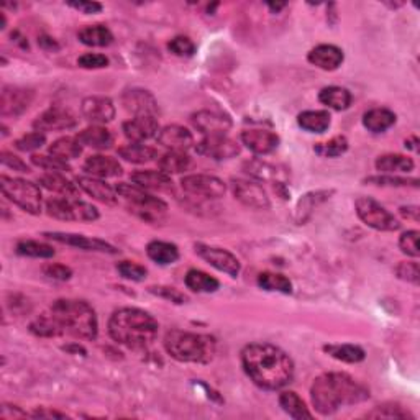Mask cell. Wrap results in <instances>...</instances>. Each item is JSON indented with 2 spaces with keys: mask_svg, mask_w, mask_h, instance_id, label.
Instances as JSON below:
<instances>
[{
  "mask_svg": "<svg viewBox=\"0 0 420 420\" xmlns=\"http://www.w3.org/2000/svg\"><path fill=\"white\" fill-rule=\"evenodd\" d=\"M246 174H250L251 178L258 181H264V183H273L276 186H284V181L288 179V176L284 174V171L278 166L264 163L261 159H251L243 164Z\"/></svg>",
  "mask_w": 420,
  "mask_h": 420,
  "instance_id": "cell-23",
  "label": "cell"
},
{
  "mask_svg": "<svg viewBox=\"0 0 420 420\" xmlns=\"http://www.w3.org/2000/svg\"><path fill=\"white\" fill-rule=\"evenodd\" d=\"M149 293L159 295V297H163L166 300H171V302L174 304H184L188 297H186L184 294H181L179 291H176L174 288H164V286H159V288H149Z\"/></svg>",
  "mask_w": 420,
  "mask_h": 420,
  "instance_id": "cell-56",
  "label": "cell"
},
{
  "mask_svg": "<svg viewBox=\"0 0 420 420\" xmlns=\"http://www.w3.org/2000/svg\"><path fill=\"white\" fill-rule=\"evenodd\" d=\"M33 101V91L7 86L0 96V113L4 117H18L27 110Z\"/></svg>",
  "mask_w": 420,
  "mask_h": 420,
  "instance_id": "cell-13",
  "label": "cell"
},
{
  "mask_svg": "<svg viewBox=\"0 0 420 420\" xmlns=\"http://www.w3.org/2000/svg\"><path fill=\"white\" fill-rule=\"evenodd\" d=\"M356 214L363 220V224L380 232H394L401 228L396 217L387 212L381 204H378L371 197H360L356 199Z\"/></svg>",
  "mask_w": 420,
  "mask_h": 420,
  "instance_id": "cell-9",
  "label": "cell"
},
{
  "mask_svg": "<svg viewBox=\"0 0 420 420\" xmlns=\"http://www.w3.org/2000/svg\"><path fill=\"white\" fill-rule=\"evenodd\" d=\"M115 191L118 195H122L123 199L132 204V210L137 212L144 220H157L168 210V205L161 199L147 193V189L140 188L137 184L120 183Z\"/></svg>",
  "mask_w": 420,
  "mask_h": 420,
  "instance_id": "cell-7",
  "label": "cell"
},
{
  "mask_svg": "<svg viewBox=\"0 0 420 420\" xmlns=\"http://www.w3.org/2000/svg\"><path fill=\"white\" fill-rule=\"evenodd\" d=\"M79 40L87 46H108L113 41V35L106 25H91L81 30Z\"/></svg>",
  "mask_w": 420,
  "mask_h": 420,
  "instance_id": "cell-39",
  "label": "cell"
},
{
  "mask_svg": "<svg viewBox=\"0 0 420 420\" xmlns=\"http://www.w3.org/2000/svg\"><path fill=\"white\" fill-rule=\"evenodd\" d=\"M259 288H263L264 291L271 293H283V294H291L293 293V284L286 276L278 273H261L258 278Z\"/></svg>",
  "mask_w": 420,
  "mask_h": 420,
  "instance_id": "cell-42",
  "label": "cell"
},
{
  "mask_svg": "<svg viewBox=\"0 0 420 420\" xmlns=\"http://www.w3.org/2000/svg\"><path fill=\"white\" fill-rule=\"evenodd\" d=\"M61 335H72L82 340H96L98 324L94 309L84 300L59 299L50 309Z\"/></svg>",
  "mask_w": 420,
  "mask_h": 420,
  "instance_id": "cell-4",
  "label": "cell"
},
{
  "mask_svg": "<svg viewBox=\"0 0 420 420\" xmlns=\"http://www.w3.org/2000/svg\"><path fill=\"white\" fill-rule=\"evenodd\" d=\"M366 183H373L378 186H394V188H404V186H412V188H417L419 179L392 178V176H373V178L366 179Z\"/></svg>",
  "mask_w": 420,
  "mask_h": 420,
  "instance_id": "cell-52",
  "label": "cell"
},
{
  "mask_svg": "<svg viewBox=\"0 0 420 420\" xmlns=\"http://www.w3.org/2000/svg\"><path fill=\"white\" fill-rule=\"evenodd\" d=\"M246 375L256 386L276 391L294 378V363L286 351L269 344H251L242 351Z\"/></svg>",
  "mask_w": 420,
  "mask_h": 420,
  "instance_id": "cell-1",
  "label": "cell"
},
{
  "mask_svg": "<svg viewBox=\"0 0 420 420\" xmlns=\"http://www.w3.org/2000/svg\"><path fill=\"white\" fill-rule=\"evenodd\" d=\"M242 142L255 154H269L278 148L279 137L268 130H245L242 133Z\"/></svg>",
  "mask_w": 420,
  "mask_h": 420,
  "instance_id": "cell-19",
  "label": "cell"
},
{
  "mask_svg": "<svg viewBox=\"0 0 420 420\" xmlns=\"http://www.w3.org/2000/svg\"><path fill=\"white\" fill-rule=\"evenodd\" d=\"M191 158L184 152H169L159 159V169L164 174H181L189 168Z\"/></svg>",
  "mask_w": 420,
  "mask_h": 420,
  "instance_id": "cell-41",
  "label": "cell"
},
{
  "mask_svg": "<svg viewBox=\"0 0 420 420\" xmlns=\"http://www.w3.org/2000/svg\"><path fill=\"white\" fill-rule=\"evenodd\" d=\"M401 214L404 219H412L414 222H419V207H416V205L402 207Z\"/></svg>",
  "mask_w": 420,
  "mask_h": 420,
  "instance_id": "cell-59",
  "label": "cell"
},
{
  "mask_svg": "<svg viewBox=\"0 0 420 420\" xmlns=\"http://www.w3.org/2000/svg\"><path fill=\"white\" fill-rule=\"evenodd\" d=\"M82 115L92 123H108L115 117V107L108 97H87L82 101Z\"/></svg>",
  "mask_w": 420,
  "mask_h": 420,
  "instance_id": "cell-18",
  "label": "cell"
},
{
  "mask_svg": "<svg viewBox=\"0 0 420 420\" xmlns=\"http://www.w3.org/2000/svg\"><path fill=\"white\" fill-rule=\"evenodd\" d=\"M300 128L310 133H324L330 127V113L325 110H307L297 117Z\"/></svg>",
  "mask_w": 420,
  "mask_h": 420,
  "instance_id": "cell-34",
  "label": "cell"
},
{
  "mask_svg": "<svg viewBox=\"0 0 420 420\" xmlns=\"http://www.w3.org/2000/svg\"><path fill=\"white\" fill-rule=\"evenodd\" d=\"M330 194L331 191H317V193L305 194L302 199L297 202V205H295V222H297L299 225L305 224V220L312 215L315 207H319L322 202L329 199Z\"/></svg>",
  "mask_w": 420,
  "mask_h": 420,
  "instance_id": "cell-29",
  "label": "cell"
},
{
  "mask_svg": "<svg viewBox=\"0 0 420 420\" xmlns=\"http://www.w3.org/2000/svg\"><path fill=\"white\" fill-rule=\"evenodd\" d=\"M164 348L178 361L209 363L214 360L217 344L210 335L171 330L164 336Z\"/></svg>",
  "mask_w": 420,
  "mask_h": 420,
  "instance_id": "cell-5",
  "label": "cell"
},
{
  "mask_svg": "<svg viewBox=\"0 0 420 420\" xmlns=\"http://www.w3.org/2000/svg\"><path fill=\"white\" fill-rule=\"evenodd\" d=\"M123 107L135 117H157L158 102L148 91L132 89L123 94Z\"/></svg>",
  "mask_w": 420,
  "mask_h": 420,
  "instance_id": "cell-16",
  "label": "cell"
},
{
  "mask_svg": "<svg viewBox=\"0 0 420 420\" xmlns=\"http://www.w3.org/2000/svg\"><path fill=\"white\" fill-rule=\"evenodd\" d=\"M186 286L194 293H215L220 288V283L214 276L199 269H191L186 274Z\"/></svg>",
  "mask_w": 420,
  "mask_h": 420,
  "instance_id": "cell-37",
  "label": "cell"
},
{
  "mask_svg": "<svg viewBox=\"0 0 420 420\" xmlns=\"http://www.w3.org/2000/svg\"><path fill=\"white\" fill-rule=\"evenodd\" d=\"M419 235L420 233L417 230H411L402 233L401 240H399V246H401L402 253H406L409 256L417 258L420 255L419 251Z\"/></svg>",
  "mask_w": 420,
  "mask_h": 420,
  "instance_id": "cell-51",
  "label": "cell"
},
{
  "mask_svg": "<svg viewBox=\"0 0 420 420\" xmlns=\"http://www.w3.org/2000/svg\"><path fill=\"white\" fill-rule=\"evenodd\" d=\"M310 397L315 411L330 416L340 407L363 402L370 397V391L346 373H325L314 381Z\"/></svg>",
  "mask_w": 420,
  "mask_h": 420,
  "instance_id": "cell-2",
  "label": "cell"
},
{
  "mask_svg": "<svg viewBox=\"0 0 420 420\" xmlns=\"http://www.w3.org/2000/svg\"><path fill=\"white\" fill-rule=\"evenodd\" d=\"M46 212L50 217L58 220H79L94 222L98 219V210L94 205L77 199H50L46 202Z\"/></svg>",
  "mask_w": 420,
  "mask_h": 420,
  "instance_id": "cell-8",
  "label": "cell"
},
{
  "mask_svg": "<svg viewBox=\"0 0 420 420\" xmlns=\"http://www.w3.org/2000/svg\"><path fill=\"white\" fill-rule=\"evenodd\" d=\"M38 183L45 189L51 191V193H58L66 197H76L79 193L77 186L72 184L69 179H66L61 173H46L38 179Z\"/></svg>",
  "mask_w": 420,
  "mask_h": 420,
  "instance_id": "cell-31",
  "label": "cell"
},
{
  "mask_svg": "<svg viewBox=\"0 0 420 420\" xmlns=\"http://www.w3.org/2000/svg\"><path fill=\"white\" fill-rule=\"evenodd\" d=\"M286 5H288V4H271V2H269V4H268V7L271 8L273 12H276V13H278L279 10H283L284 7H286Z\"/></svg>",
  "mask_w": 420,
  "mask_h": 420,
  "instance_id": "cell-63",
  "label": "cell"
},
{
  "mask_svg": "<svg viewBox=\"0 0 420 420\" xmlns=\"http://www.w3.org/2000/svg\"><path fill=\"white\" fill-rule=\"evenodd\" d=\"M0 161H2V164L7 166V168L18 171V173H30V168L27 166V163H23L22 159L15 157L12 153L2 152V154H0Z\"/></svg>",
  "mask_w": 420,
  "mask_h": 420,
  "instance_id": "cell-57",
  "label": "cell"
},
{
  "mask_svg": "<svg viewBox=\"0 0 420 420\" xmlns=\"http://www.w3.org/2000/svg\"><path fill=\"white\" fill-rule=\"evenodd\" d=\"M181 186H183L186 193L205 197V199H219V197L224 195L227 191L224 181L209 174L186 176V178L181 181Z\"/></svg>",
  "mask_w": 420,
  "mask_h": 420,
  "instance_id": "cell-10",
  "label": "cell"
},
{
  "mask_svg": "<svg viewBox=\"0 0 420 420\" xmlns=\"http://www.w3.org/2000/svg\"><path fill=\"white\" fill-rule=\"evenodd\" d=\"M279 404H281L283 411L288 412L293 419L302 420V419H312V414L305 407L302 399L293 391H286L279 396Z\"/></svg>",
  "mask_w": 420,
  "mask_h": 420,
  "instance_id": "cell-40",
  "label": "cell"
},
{
  "mask_svg": "<svg viewBox=\"0 0 420 420\" xmlns=\"http://www.w3.org/2000/svg\"><path fill=\"white\" fill-rule=\"evenodd\" d=\"M233 194H235V199L240 200L243 205L251 207V209H269V197L266 191L256 183L242 179L233 181Z\"/></svg>",
  "mask_w": 420,
  "mask_h": 420,
  "instance_id": "cell-14",
  "label": "cell"
},
{
  "mask_svg": "<svg viewBox=\"0 0 420 420\" xmlns=\"http://www.w3.org/2000/svg\"><path fill=\"white\" fill-rule=\"evenodd\" d=\"M117 271L122 274L125 279H130V281H143L147 278V268L140 266L137 263L132 261H122L117 264Z\"/></svg>",
  "mask_w": 420,
  "mask_h": 420,
  "instance_id": "cell-49",
  "label": "cell"
},
{
  "mask_svg": "<svg viewBox=\"0 0 420 420\" xmlns=\"http://www.w3.org/2000/svg\"><path fill=\"white\" fill-rule=\"evenodd\" d=\"M195 253L202 259H205L210 266L219 269V271L227 273L228 276L237 278L240 274V261H238L237 256H233L230 251L224 250V248H215L209 245H195Z\"/></svg>",
  "mask_w": 420,
  "mask_h": 420,
  "instance_id": "cell-12",
  "label": "cell"
},
{
  "mask_svg": "<svg viewBox=\"0 0 420 420\" xmlns=\"http://www.w3.org/2000/svg\"><path fill=\"white\" fill-rule=\"evenodd\" d=\"M132 181L140 188L147 191H159V193H171L174 189L173 181L163 171H138L132 174Z\"/></svg>",
  "mask_w": 420,
  "mask_h": 420,
  "instance_id": "cell-25",
  "label": "cell"
},
{
  "mask_svg": "<svg viewBox=\"0 0 420 420\" xmlns=\"http://www.w3.org/2000/svg\"><path fill=\"white\" fill-rule=\"evenodd\" d=\"M69 7L79 10L82 13H98L102 10V5L98 2H87V0H81V2H69Z\"/></svg>",
  "mask_w": 420,
  "mask_h": 420,
  "instance_id": "cell-58",
  "label": "cell"
},
{
  "mask_svg": "<svg viewBox=\"0 0 420 420\" xmlns=\"http://www.w3.org/2000/svg\"><path fill=\"white\" fill-rule=\"evenodd\" d=\"M370 419H412L414 416L407 409H404L399 404H385V406H378L371 412L366 414Z\"/></svg>",
  "mask_w": 420,
  "mask_h": 420,
  "instance_id": "cell-46",
  "label": "cell"
},
{
  "mask_svg": "<svg viewBox=\"0 0 420 420\" xmlns=\"http://www.w3.org/2000/svg\"><path fill=\"white\" fill-rule=\"evenodd\" d=\"M43 273L51 279H58V281H67L72 276V271L64 264L59 263H50L43 266Z\"/></svg>",
  "mask_w": 420,
  "mask_h": 420,
  "instance_id": "cell-55",
  "label": "cell"
},
{
  "mask_svg": "<svg viewBox=\"0 0 420 420\" xmlns=\"http://www.w3.org/2000/svg\"><path fill=\"white\" fill-rule=\"evenodd\" d=\"M376 169L380 173H409L414 169L412 158L404 157V154H382L376 159Z\"/></svg>",
  "mask_w": 420,
  "mask_h": 420,
  "instance_id": "cell-33",
  "label": "cell"
},
{
  "mask_svg": "<svg viewBox=\"0 0 420 420\" xmlns=\"http://www.w3.org/2000/svg\"><path fill=\"white\" fill-rule=\"evenodd\" d=\"M158 142L164 148H169L171 152H186V149L193 148L194 137L188 128L181 125H168L159 130Z\"/></svg>",
  "mask_w": 420,
  "mask_h": 420,
  "instance_id": "cell-21",
  "label": "cell"
},
{
  "mask_svg": "<svg viewBox=\"0 0 420 420\" xmlns=\"http://www.w3.org/2000/svg\"><path fill=\"white\" fill-rule=\"evenodd\" d=\"M417 144H419L417 137H412V138L406 140V147H409L411 149H417Z\"/></svg>",
  "mask_w": 420,
  "mask_h": 420,
  "instance_id": "cell-62",
  "label": "cell"
},
{
  "mask_svg": "<svg viewBox=\"0 0 420 420\" xmlns=\"http://www.w3.org/2000/svg\"><path fill=\"white\" fill-rule=\"evenodd\" d=\"M118 154L128 163L135 164H144L149 161H154L158 158V152L152 147L142 143H130L118 149Z\"/></svg>",
  "mask_w": 420,
  "mask_h": 420,
  "instance_id": "cell-32",
  "label": "cell"
},
{
  "mask_svg": "<svg viewBox=\"0 0 420 420\" xmlns=\"http://www.w3.org/2000/svg\"><path fill=\"white\" fill-rule=\"evenodd\" d=\"M147 253L149 259H153L158 264H163V266L176 263L179 258L178 246L168 242H152L147 248Z\"/></svg>",
  "mask_w": 420,
  "mask_h": 420,
  "instance_id": "cell-36",
  "label": "cell"
},
{
  "mask_svg": "<svg viewBox=\"0 0 420 420\" xmlns=\"http://www.w3.org/2000/svg\"><path fill=\"white\" fill-rule=\"evenodd\" d=\"M396 123V113L387 108H373L363 117V125L373 133H382Z\"/></svg>",
  "mask_w": 420,
  "mask_h": 420,
  "instance_id": "cell-30",
  "label": "cell"
},
{
  "mask_svg": "<svg viewBox=\"0 0 420 420\" xmlns=\"http://www.w3.org/2000/svg\"><path fill=\"white\" fill-rule=\"evenodd\" d=\"M123 133L135 143H142L144 140L157 137L159 133V123L157 117H135L123 123Z\"/></svg>",
  "mask_w": 420,
  "mask_h": 420,
  "instance_id": "cell-22",
  "label": "cell"
},
{
  "mask_svg": "<svg viewBox=\"0 0 420 420\" xmlns=\"http://www.w3.org/2000/svg\"><path fill=\"white\" fill-rule=\"evenodd\" d=\"M38 43L41 48H45V50H58V45L55 43V40L48 38V36H41V38L38 40Z\"/></svg>",
  "mask_w": 420,
  "mask_h": 420,
  "instance_id": "cell-60",
  "label": "cell"
},
{
  "mask_svg": "<svg viewBox=\"0 0 420 420\" xmlns=\"http://www.w3.org/2000/svg\"><path fill=\"white\" fill-rule=\"evenodd\" d=\"M325 351L344 363H360L366 358L365 350L356 345H330L325 346Z\"/></svg>",
  "mask_w": 420,
  "mask_h": 420,
  "instance_id": "cell-43",
  "label": "cell"
},
{
  "mask_svg": "<svg viewBox=\"0 0 420 420\" xmlns=\"http://www.w3.org/2000/svg\"><path fill=\"white\" fill-rule=\"evenodd\" d=\"M45 143H46L45 133L32 132L28 135H23L22 138L17 140V142H15V147H17L20 152H35V149L43 147Z\"/></svg>",
  "mask_w": 420,
  "mask_h": 420,
  "instance_id": "cell-48",
  "label": "cell"
},
{
  "mask_svg": "<svg viewBox=\"0 0 420 420\" xmlns=\"http://www.w3.org/2000/svg\"><path fill=\"white\" fill-rule=\"evenodd\" d=\"M76 138L79 140L81 144H86V147L94 149H107L113 144L112 133L103 127H89L82 130V132L77 133Z\"/></svg>",
  "mask_w": 420,
  "mask_h": 420,
  "instance_id": "cell-28",
  "label": "cell"
},
{
  "mask_svg": "<svg viewBox=\"0 0 420 420\" xmlns=\"http://www.w3.org/2000/svg\"><path fill=\"white\" fill-rule=\"evenodd\" d=\"M77 64L84 67V69H101V67H106L108 64V59L107 56L98 53H86L77 59Z\"/></svg>",
  "mask_w": 420,
  "mask_h": 420,
  "instance_id": "cell-54",
  "label": "cell"
},
{
  "mask_svg": "<svg viewBox=\"0 0 420 420\" xmlns=\"http://www.w3.org/2000/svg\"><path fill=\"white\" fill-rule=\"evenodd\" d=\"M35 417H66V416H64V414H58V412L38 411V412H35Z\"/></svg>",
  "mask_w": 420,
  "mask_h": 420,
  "instance_id": "cell-61",
  "label": "cell"
},
{
  "mask_svg": "<svg viewBox=\"0 0 420 420\" xmlns=\"http://www.w3.org/2000/svg\"><path fill=\"white\" fill-rule=\"evenodd\" d=\"M77 186H79L86 194L94 197L96 200L102 202V204H107V205L117 204V197H118L117 191L101 179L81 176V178H77Z\"/></svg>",
  "mask_w": 420,
  "mask_h": 420,
  "instance_id": "cell-26",
  "label": "cell"
},
{
  "mask_svg": "<svg viewBox=\"0 0 420 420\" xmlns=\"http://www.w3.org/2000/svg\"><path fill=\"white\" fill-rule=\"evenodd\" d=\"M319 101L322 102L324 106L334 108V110H345L351 103V94L346 89H344V87L330 86L320 91Z\"/></svg>",
  "mask_w": 420,
  "mask_h": 420,
  "instance_id": "cell-35",
  "label": "cell"
},
{
  "mask_svg": "<svg viewBox=\"0 0 420 420\" xmlns=\"http://www.w3.org/2000/svg\"><path fill=\"white\" fill-rule=\"evenodd\" d=\"M77 125V118L69 110L53 107L41 113L33 122L36 132H56V130H71Z\"/></svg>",
  "mask_w": 420,
  "mask_h": 420,
  "instance_id": "cell-15",
  "label": "cell"
},
{
  "mask_svg": "<svg viewBox=\"0 0 420 420\" xmlns=\"http://www.w3.org/2000/svg\"><path fill=\"white\" fill-rule=\"evenodd\" d=\"M315 153L324 158H336L341 157L348 149V140L345 137H334L325 143L315 144Z\"/></svg>",
  "mask_w": 420,
  "mask_h": 420,
  "instance_id": "cell-45",
  "label": "cell"
},
{
  "mask_svg": "<svg viewBox=\"0 0 420 420\" xmlns=\"http://www.w3.org/2000/svg\"><path fill=\"white\" fill-rule=\"evenodd\" d=\"M17 253L22 256L30 258H51L55 256L53 246L46 245V243L33 242V240H23L17 245Z\"/></svg>",
  "mask_w": 420,
  "mask_h": 420,
  "instance_id": "cell-44",
  "label": "cell"
},
{
  "mask_svg": "<svg viewBox=\"0 0 420 420\" xmlns=\"http://www.w3.org/2000/svg\"><path fill=\"white\" fill-rule=\"evenodd\" d=\"M191 120H193V125L205 137L207 135H225L232 127L230 118L214 110H199L194 113Z\"/></svg>",
  "mask_w": 420,
  "mask_h": 420,
  "instance_id": "cell-17",
  "label": "cell"
},
{
  "mask_svg": "<svg viewBox=\"0 0 420 420\" xmlns=\"http://www.w3.org/2000/svg\"><path fill=\"white\" fill-rule=\"evenodd\" d=\"M195 152L214 159H232L240 154V147L227 135H207L195 147Z\"/></svg>",
  "mask_w": 420,
  "mask_h": 420,
  "instance_id": "cell-11",
  "label": "cell"
},
{
  "mask_svg": "<svg viewBox=\"0 0 420 420\" xmlns=\"http://www.w3.org/2000/svg\"><path fill=\"white\" fill-rule=\"evenodd\" d=\"M84 171L96 178H117L122 174V166L117 159L110 157H102V154H96L86 159Z\"/></svg>",
  "mask_w": 420,
  "mask_h": 420,
  "instance_id": "cell-27",
  "label": "cell"
},
{
  "mask_svg": "<svg viewBox=\"0 0 420 420\" xmlns=\"http://www.w3.org/2000/svg\"><path fill=\"white\" fill-rule=\"evenodd\" d=\"M32 163L38 168L48 171V173H63V171H71V166L67 161L56 158L51 154V157H45V154H33Z\"/></svg>",
  "mask_w": 420,
  "mask_h": 420,
  "instance_id": "cell-47",
  "label": "cell"
},
{
  "mask_svg": "<svg viewBox=\"0 0 420 420\" xmlns=\"http://www.w3.org/2000/svg\"><path fill=\"white\" fill-rule=\"evenodd\" d=\"M396 274L402 281L419 284V263L404 261L396 268Z\"/></svg>",
  "mask_w": 420,
  "mask_h": 420,
  "instance_id": "cell-53",
  "label": "cell"
},
{
  "mask_svg": "<svg viewBox=\"0 0 420 420\" xmlns=\"http://www.w3.org/2000/svg\"><path fill=\"white\" fill-rule=\"evenodd\" d=\"M45 237H48L50 240H55L58 243H64V245L77 246L82 250L89 251H106V253H117L115 248L108 245L107 242L98 240V238H87L84 235H76V233H45Z\"/></svg>",
  "mask_w": 420,
  "mask_h": 420,
  "instance_id": "cell-20",
  "label": "cell"
},
{
  "mask_svg": "<svg viewBox=\"0 0 420 420\" xmlns=\"http://www.w3.org/2000/svg\"><path fill=\"white\" fill-rule=\"evenodd\" d=\"M168 46L174 55L184 56V58H189V56H193L195 53V45L193 43V40L188 38V36H176V38L169 41Z\"/></svg>",
  "mask_w": 420,
  "mask_h": 420,
  "instance_id": "cell-50",
  "label": "cell"
},
{
  "mask_svg": "<svg viewBox=\"0 0 420 420\" xmlns=\"http://www.w3.org/2000/svg\"><path fill=\"white\" fill-rule=\"evenodd\" d=\"M309 63L325 71H334L344 63V51L334 45H319L307 56Z\"/></svg>",
  "mask_w": 420,
  "mask_h": 420,
  "instance_id": "cell-24",
  "label": "cell"
},
{
  "mask_svg": "<svg viewBox=\"0 0 420 420\" xmlns=\"http://www.w3.org/2000/svg\"><path fill=\"white\" fill-rule=\"evenodd\" d=\"M159 325L153 315L142 309H118L108 320V334L117 344L132 350H143L157 340Z\"/></svg>",
  "mask_w": 420,
  "mask_h": 420,
  "instance_id": "cell-3",
  "label": "cell"
},
{
  "mask_svg": "<svg viewBox=\"0 0 420 420\" xmlns=\"http://www.w3.org/2000/svg\"><path fill=\"white\" fill-rule=\"evenodd\" d=\"M0 189H2V194L7 197L10 202H13V204L18 205L22 210L28 212V214L32 215L40 214L41 193L36 184L25 179L2 176V178H0Z\"/></svg>",
  "mask_w": 420,
  "mask_h": 420,
  "instance_id": "cell-6",
  "label": "cell"
},
{
  "mask_svg": "<svg viewBox=\"0 0 420 420\" xmlns=\"http://www.w3.org/2000/svg\"><path fill=\"white\" fill-rule=\"evenodd\" d=\"M50 153L53 157L63 159V161H71V159H76L81 157L82 153V144L77 138L72 137H63L50 147Z\"/></svg>",
  "mask_w": 420,
  "mask_h": 420,
  "instance_id": "cell-38",
  "label": "cell"
}]
</instances>
